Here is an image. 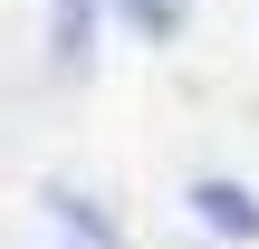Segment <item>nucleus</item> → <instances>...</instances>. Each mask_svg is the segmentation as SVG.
<instances>
[{"instance_id":"obj_2","label":"nucleus","mask_w":259,"mask_h":249,"mask_svg":"<svg viewBox=\"0 0 259 249\" xmlns=\"http://www.w3.org/2000/svg\"><path fill=\"white\" fill-rule=\"evenodd\" d=\"M125 19H135L144 38H173V29L192 19V0H125Z\"/></svg>"},{"instance_id":"obj_1","label":"nucleus","mask_w":259,"mask_h":249,"mask_svg":"<svg viewBox=\"0 0 259 249\" xmlns=\"http://www.w3.org/2000/svg\"><path fill=\"white\" fill-rule=\"evenodd\" d=\"M192 211H202V230H231V240H259V202L240 182H202L192 192Z\"/></svg>"}]
</instances>
